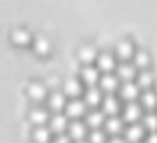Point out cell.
Segmentation results:
<instances>
[{"label": "cell", "instance_id": "cell-1", "mask_svg": "<svg viewBox=\"0 0 157 143\" xmlns=\"http://www.w3.org/2000/svg\"><path fill=\"white\" fill-rule=\"evenodd\" d=\"M88 111H90V107L86 105V101L82 100V97H78V100H70L68 105H66V109H64V113L70 117V121L86 117V113H88Z\"/></svg>", "mask_w": 157, "mask_h": 143}, {"label": "cell", "instance_id": "cell-2", "mask_svg": "<svg viewBox=\"0 0 157 143\" xmlns=\"http://www.w3.org/2000/svg\"><path fill=\"white\" fill-rule=\"evenodd\" d=\"M68 97H66V93L62 92V89H56V92H50V96H48L46 100V107L50 109L52 113H62L66 109V105H68Z\"/></svg>", "mask_w": 157, "mask_h": 143}, {"label": "cell", "instance_id": "cell-3", "mask_svg": "<svg viewBox=\"0 0 157 143\" xmlns=\"http://www.w3.org/2000/svg\"><path fill=\"white\" fill-rule=\"evenodd\" d=\"M135 46H133V42L131 40H119L117 44H115V48H113V54H115V58L119 60V62H131L133 60V56H135Z\"/></svg>", "mask_w": 157, "mask_h": 143}, {"label": "cell", "instance_id": "cell-4", "mask_svg": "<svg viewBox=\"0 0 157 143\" xmlns=\"http://www.w3.org/2000/svg\"><path fill=\"white\" fill-rule=\"evenodd\" d=\"M62 92L66 93L68 100H78V97H84V81L76 80V77H70L62 84Z\"/></svg>", "mask_w": 157, "mask_h": 143}, {"label": "cell", "instance_id": "cell-5", "mask_svg": "<svg viewBox=\"0 0 157 143\" xmlns=\"http://www.w3.org/2000/svg\"><path fill=\"white\" fill-rule=\"evenodd\" d=\"M119 100H123L125 103H129V101H137L139 96H141V88H139L135 81H123L121 85H119Z\"/></svg>", "mask_w": 157, "mask_h": 143}, {"label": "cell", "instance_id": "cell-6", "mask_svg": "<svg viewBox=\"0 0 157 143\" xmlns=\"http://www.w3.org/2000/svg\"><path fill=\"white\" fill-rule=\"evenodd\" d=\"M26 93H28V97H30L34 103H42V101H46L48 96H50L48 88L42 84V81H30L28 88H26Z\"/></svg>", "mask_w": 157, "mask_h": 143}, {"label": "cell", "instance_id": "cell-7", "mask_svg": "<svg viewBox=\"0 0 157 143\" xmlns=\"http://www.w3.org/2000/svg\"><path fill=\"white\" fill-rule=\"evenodd\" d=\"M104 97H105V93L100 89V85H94V88H86L82 100L86 101V105H88L90 109H96V107H101Z\"/></svg>", "mask_w": 157, "mask_h": 143}, {"label": "cell", "instance_id": "cell-8", "mask_svg": "<svg viewBox=\"0 0 157 143\" xmlns=\"http://www.w3.org/2000/svg\"><path fill=\"white\" fill-rule=\"evenodd\" d=\"M123 111V121L125 123H137L139 119L143 117V107L139 101H129V103H125V107L121 109Z\"/></svg>", "mask_w": 157, "mask_h": 143}, {"label": "cell", "instance_id": "cell-9", "mask_svg": "<svg viewBox=\"0 0 157 143\" xmlns=\"http://www.w3.org/2000/svg\"><path fill=\"white\" fill-rule=\"evenodd\" d=\"M145 131L147 129L143 127V123H127L125 129H123V137H125L127 143H139L143 141V137H145Z\"/></svg>", "mask_w": 157, "mask_h": 143}, {"label": "cell", "instance_id": "cell-10", "mask_svg": "<svg viewBox=\"0 0 157 143\" xmlns=\"http://www.w3.org/2000/svg\"><path fill=\"white\" fill-rule=\"evenodd\" d=\"M96 66L101 73H115V68H117V58L115 54H109V52H104V54L98 56Z\"/></svg>", "mask_w": 157, "mask_h": 143}, {"label": "cell", "instance_id": "cell-11", "mask_svg": "<svg viewBox=\"0 0 157 143\" xmlns=\"http://www.w3.org/2000/svg\"><path fill=\"white\" fill-rule=\"evenodd\" d=\"M50 109L44 107V105H38V107H32L30 113H28V119H30V123L34 125V127H40V125H48V121H50Z\"/></svg>", "mask_w": 157, "mask_h": 143}, {"label": "cell", "instance_id": "cell-12", "mask_svg": "<svg viewBox=\"0 0 157 143\" xmlns=\"http://www.w3.org/2000/svg\"><path fill=\"white\" fill-rule=\"evenodd\" d=\"M48 127L52 129L54 135H60V133L68 131V127H70V117L66 115V113H52L50 121H48Z\"/></svg>", "mask_w": 157, "mask_h": 143}, {"label": "cell", "instance_id": "cell-13", "mask_svg": "<svg viewBox=\"0 0 157 143\" xmlns=\"http://www.w3.org/2000/svg\"><path fill=\"white\" fill-rule=\"evenodd\" d=\"M88 133H90V127L86 125V121H82V119H74V121H70L68 135L72 137V141L88 139Z\"/></svg>", "mask_w": 157, "mask_h": 143}, {"label": "cell", "instance_id": "cell-14", "mask_svg": "<svg viewBox=\"0 0 157 143\" xmlns=\"http://www.w3.org/2000/svg\"><path fill=\"white\" fill-rule=\"evenodd\" d=\"M115 76L119 77V81H133L137 80V68L133 66V62H121L115 68Z\"/></svg>", "mask_w": 157, "mask_h": 143}, {"label": "cell", "instance_id": "cell-15", "mask_svg": "<svg viewBox=\"0 0 157 143\" xmlns=\"http://www.w3.org/2000/svg\"><path fill=\"white\" fill-rule=\"evenodd\" d=\"M80 80L84 81V85L94 88L96 84H100L101 72L98 70V66H84V68H82V72H80Z\"/></svg>", "mask_w": 157, "mask_h": 143}, {"label": "cell", "instance_id": "cell-16", "mask_svg": "<svg viewBox=\"0 0 157 143\" xmlns=\"http://www.w3.org/2000/svg\"><path fill=\"white\" fill-rule=\"evenodd\" d=\"M125 121H123V117H119V115H111V117H107L105 119V125H104V129H105V133L109 137H113V135H123V129H125Z\"/></svg>", "mask_w": 157, "mask_h": 143}, {"label": "cell", "instance_id": "cell-17", "mask_svg": "<svg viewBox=\"0 0 157 143\" xmlns=\"http://www.w3.org/2000/svg\"><path fill=\"white\" fill-rule=\"evenodd\" d=\"M105 119H107V115L101 111V109H92V111H88L86 117H84L86 125H88L90 129H104Z\"/></svg>", "mask_w": 157, "mask_h": 143}, {"label": "cell", "instance_id": "cell-18", "mask_svg": "<svg viewBox=\"0 0 157 143\" xmlns=\"http://www.w3.org/2000/svg\"><path fill=\"white\" fill-rule=\"evenodd\" d=\"M119 85H121V81H119V77L115 76V73H101V80H100V89L105 93H115L119 92Z\"/></svg>", "mask_w": 157, "mask_h": 143}, {"label": "cell", "instance_id": "cell-19", "mask_svg": "<svg viewBox=\"0 0 157 143\" xmlns=\"http://www.w3.org/2000/svg\"><path fill=\"white\" fill-rule=\"evenodd\" d=\"M101 111L105 113L107 117L111 115H119V111H121V103H119V97L113 96V93H107L104 97V101H101Z\"/></svg>", "mask_w": 157, "mask_h": 143}, {"label": "cell", "instance_id": "cell-20", "mask_svg": "<svg viewBox=\"0 0 157 143\" xmlns=\"http://www.w3.org/2000/svg\"><path fill=\"white\" fill-rule=\"evenodd\" d=\"M98 50L94 46H82L80 50H78V60H80L84 66H96V60H98Z\"/></svg>", "mask_w": 157, "mask_h": 143}, {"label": "cell", "instance_id": "cell-21", "mask_svg": "<svg viewBox=\"0 0 157 143\" xmlns=\"http://www.w3.org/2000/svg\"><path fill=\"white\" fill-rule=\"evenodd\" d=\"M139 103L145 111H157V92L155 89H143L139 96Z\"/></svg>", "mask_w": 157, "mask_h": 143}, {"label": "cell", "instance_id": "cell-22", "mask_svg": "<svg viewBox=\"0 0 157 143\" xmlns=\"http://www.w3.org/2000/svg\"><path fill=\"white\" fill-rule=\"evenodd\" d=\"M32 139L36 143H52L54 141V133L48 125H40V127H34L32 131Z\"/></svg>", "mask_w": 157, "mask_h": 143}, {"label": "cell", "instance_id": "cell-23", "mask_svg": "<svg viewBox=\"0 0 157 143\" xmlns=\"http://www.w3.org/2000/svg\"><path fill=\"white\" fill-rule=\"evenodd\" d=\"M131 62H133V66L137 68V70H141V72H143V70H147V68L151 66V56L147 54L145 50H137Z\"/></svg>", "mask_w": 157, "mask_h": 143}, {"label": "cell", "instance_id": "cell-24", "mask_svg": "<svg viewBox=\"0 0 157 143\" xmlns=\"http://www.w3.org/2000/svg\"><path fill=\"white\" fill-rule=\"evenodd\" d=\"M135 84L141 89H153L155 88V77L149 70H143L141 73H137V81H135Z\"/></svg>", "mask_w": 157, "mask_h": 143}, {"label": "cell", "instance_id": "cell-25", "mask_svg": "<svg viewBox=\"0 0 157 143\" xmlns=\"http://www.w3.org/2000/svg\"><path fill=\"white\" fill-rule=\"evenodd\" d=\"M141 123L147 131H157V111H147L145 115L141 117Z\"/></svg>", "mask_w": 157, "mask_h": 143}, {"label": "cell", "instance_id": "cell-26", "mask_svg": "<svg viewBox=\"0 0 157 143\" xmlns=\"http://www.w3.org/2000/svg\"><path fill=\"white\" fill-rule=\"evenodd\" d=\"M12 42L18 44V46H28V44L32 42V36L28 34L26 30H14V34H12Z\"/></svg>", "mask_w": 157, "mask_h": 143}, {"label": "cell", "instance_id": "cell-27", "mask_svg": "<svg viewBox=\"0 0 157 143\" xmlns=\"http://www.w3.org/2000/svg\"><path fill=\"white\" fill-rule=\"evenodd\" d=\"M88 141H90V143H107V133H105V129H90Z\"/></svg>", "mask_w": 157, "mask_h": 143}, {"label": "cell", "instance_id": "cell-28", "mask_svg": "<svg viewBox=\"0 0 157 143\" xmlns=\"http://www.w3.org/2000/svg\"><path fill=\"white\" fill-rule=\"evenodd\" d=\"M34 52L38 56H48V54H50V42H48L46 38L34 40Z\"/></svg>", "mask_w": 157, "mask_h": 143}, {"label": "cell", "instance_id": "cell-29", "mask_svg": "<svg viewBox=\"0 0 157 143\" xmlns=\"http://www.w3.org/2000/svg\"><path fill=\"white\" fill-rule=\"evenodd\" d=\"M52 143H74V141H72V137H70L68 133H60V135H54Z\"/></svg>", "mask_w": 157, "mask_h": 143}, {"label": "cell", "instance_id": "cell-30", "mask_svg": "<svg viewBox=\"0 0 157 143\" xmlns=\"http://www.w3.org/2000/svg\"><path fill=\"white\" fill-rule=\"evenodd\" d=\"M107 143H127V141H125V137H123V135H113V137L107 139Z\"/></svg>", "mask_w": 157, "mask_h": 143}, {"label": "cell", "instance_id": "cell-31", "mask_svg": "<svg viewBox=\"0 0 157 143\" xmlns=\"http://www.w3.org/2000/svg\"><path fill=\"white\" fill-rule=\"evenodd\" d=\"M145 143H157V131H151L149 135L145 137Z\"/></svg>", "mask_w": 157, "mask_h": 143}, {"label": "cell", "instance_id": "cell-32", "mask_svg": "<svg viewBox=\"0 0 157 143\" xmlns=\"http://www.w3.org/2000/svg\"><path fill=\"white\" fill-rule=\"evenodd\" d=\"M74 143H90L88 139H82V141H74Z\"/></svg>", "mask_w": 157, "mask_h": 143}, {"label": "cell", "instance_id": "cell-33", "mask_svg": "<svg viewBox=\"0 0 157 143\" xmlns=\"http://www.w3.org/2000/svg\"><path fill=\"white\" fill-rule=\"evenodd\" d=\"M153 89H155V92H157V81H155V88H153Z\"/></svg>", "mask_w": 157, "mask_h": 143}, {"label": "cell", "instance_id": "cell-34", "mask_svg": "<svg viewBox=\"0 0 157 143\" xmlns=\"http://www.w3.org/2000/svg\"><path fill=\"white\" fill-rule=\"evenodd\" d=\"M139 143H145V141H139Z\"/></svg>", "mask_w": 157, "mask_h": 143}]
</instances>
